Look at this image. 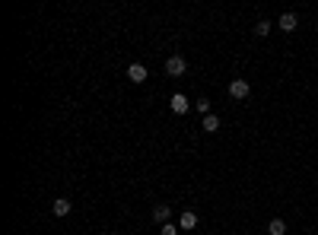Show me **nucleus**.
Here are the masks:
<instances>
[{"instance_id": "ddd939ff", "label": "nucleus", "mask_w": 318, "mask_h": 235, "mask_svg": "<svg viewBox=\"0 0 318 235\" xmlns=\"http://www.w3.org/2000/svg\"><path fill=\"white\" fill-rule=\"evenodd\" d=\"M197 111L207 118V115H210V102H207V99H197Z\"/></svg>"}, {"instance_id": "6e6552de", "label": "nucleus", "mask_w": 318, "mask_h": 235, "mask_svg": "<svg viewBox=\"0 0 318 235\" xmlns=\"http://www.w3.org/2000/svg\"><path fill=\"white\" fill-rule=\"evenodd\" d=\"M194 226H197V213L185 210V213H182V220H178V229H194Z\"/></svg>"}, {"instance_id": "423d86ee", "label": "nucleus", "mask_w": 318, "mask_h": 235, "mask_svg": "<svg viewBox=\"0 0 318 235\" xmlns=\"http://www.w3.org/2000/svg\"><path fill=\"white\" fill-rule=\"evenodd\" d=\"M169 216H172L169 204H156V207H153V220H156V223H169Z\"/></svg>"}, {"instance_id": "0eeeda50", "label": "nucleus", "mask_w": 318, "mask_h": 235, "mask_svg": "<svg viewBox=\"0 0 318 235\" xmlns=\"http://www.w3.org/2000/svg\"><path fill=\"white\" fill-rule=\"evenodd\" d=\"M51 210H54V216H67V213H70V200H67V197H57L54 204H51Z\"/></svg>"}, {"instance_id": "f257e3e1", "label": "nucleus", "mask_w": 318, "mask_h": 235, "mask_svg": "<svg viewBox=\"0 0 318 235\" xmlns=\"http://www.w3.org/2000/svg\"><path fill=\"white\" fill-rule=\"evenodd\" d=\"M185 70H188V60H185L182 54H172V57L166 60V73H169V76H182Z\"/></svg>"}, {"instance_id": "7ed1b4c3", "label": "nucleus", "mask_w": 318, "mask_h": 235, "mask_svg": "<svg viewBox=\"0 0 318 235\" xmlns=\"http://www.w3.org/2000/svg\"><path fill=\"white\" fill-rule=\"evenodd\" d=\"M169 105H172V111H175V115H188L191 102H188V95H185V92H175V95L169 99Z\"/></svg>"}, {"instance_id": "1a4fd4ad", "label": "nucleus", "mask_w": 318, "mask_h": 235, "mask_svg": "<svg viewBox=\"0 0 318 235\" xmlns=\"http://www.w3.org/2000/svg\"><path fill=\"white\" fill-rule=\"evenodd\" d=\"M268 235H287V223H283V220H271L268 223Z\"/></svg>"}, {"instance_id": "9b49d317", "label": "nucleus", "mask_w": 318, "mask_h": 235, "mask_svg": "<svg viewBox=\"0 0 318 235\" xmlns=\"http://www.w3.org/2000/svg\"><path fill=\"white\" fill-rule=\"evenodd\" d=\"M271 25H274L271 19H258L255 22V35H271Z\"/></svg>"}, {"instance_id": "f03ea898", "label": "nucleus", "mask_w": 318, "mask_h": 235, "mask_svg": "<svg viewBox=\"0 0 318 235\" xmlns=\"http://www.w3.org/2000/svg\"><path fill=\"white\" fill-rule=\"evenodd\" d=\"M248 92H252V86H248V80H233L229 83V95H233V99H248Z\"/></svg>"}, {"instance_id": "39448f33", "label": "nucleus", "mask_w": 318, "mask_h": 235, "mask_svg": "<svg viewBox=\"0 0 318 235\" xmlns=\"http://www.w3.org/2000/svg\"><path fill=\"white\" fill-rule=\"evenodd\" d=\"M127 80H131V83H147V67H143V64H131V67H127Z\"/></svg>"}, {"instance_id": "f8f14e48", "label": "nucleus", "mask_w": 318, "mask_h": 235, "mask_svg": "<svg viewBox=\"0 0 318 235\" xmlns=\"http://www.w3.org/2000/svg\"><path fill=\"white\" fill-rule=\"evenodd\" d=\"M159 235H178V226H175V223H162Z\"/></svg>"}, {"instance_id": "20e7f679", "label": "nucleus", "mask_w": 318, "mask_h": 235, "mask_svg": "<svg viewBox=\"0 0 318 235\" xmlns=\"http://www.w3.org/2000/svg\"><path fill=\"white\" fill-rule=\"evenodd\" d=\"M296 25H299L296 13H283L280 19H277V29H280V32H296Z\"/></svg>"}, {"instance_id": "9d476101", "label": "nucleus", "mask_w": 318, "mask_h": 235, "mask_svg": "<svg viewBox=\"0 0 318 235\" xmlns=\"http://www.w3.org/2000/svg\"><path fill=\"white\" fill-rule=\"evenodd\" d=\"M204 130H207V134H217V130H220V118L217 115H207V118H204V124H201Z\"/></svg>"}]
</instances>
